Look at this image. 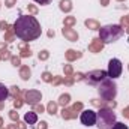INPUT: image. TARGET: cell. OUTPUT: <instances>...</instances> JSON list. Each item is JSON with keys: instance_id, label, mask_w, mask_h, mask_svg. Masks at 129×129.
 <instances>
[{"instance_id": "cell-1", "label": "cell", "mask_w": 129, "mask_h": 129, "mask_svg": "<svg viewBox=\"0 0 129 129\" xmlns=\"http://www.w3.org/2000/svg\"><path fill=\"white\" fill-rule=\"evenodd\" d=\"M41 24L32 15H21L14 24V33L23 41H33L41 36Z\"/></svg>"}, {"instance_id": "cell-2", "label": "cell", "mask_w": 129, "mask_h": 129, "mask_svg": "<svg viewBox=\"0 0 129 129\" xmlns=\"http://www.w3.org/2000/svg\"><path fill=\"white\" fill-rule=\"evenodd\" d=\"M101 30V35H99V39L102 42H116L122 35H123V29L117 24H113V26H105Z\"/></svg>"}, {"instance_id": "cell-3", "label": "cell", "mask_w": 129, "mask_h": 129, "mask_svg": "<svg viewBox=\"0 0 129 129\" xmlns=\"http://www.w3.org/2000/svg\"><path fill=\"white\" fill-rule=\"evenodd\" d=\"M116 93H117V87H116V84L113 83L111 78L104 80L102 84L99 86V95L105 101H113L116 98Z\"/></svg>"}, {"instance_id": "cell-4", "label": "cell", "mask_w": 129, "mask_h": 129, "mask_svg": "<svg viewBox=\"0 0 129 129\" xmlns=\"http://www.w3.org/2000/svg\"><path fill=\"white\" fill-rule=\"evenodd\" d=\"M114 120H116V114H114L111 110H107V108L99 110V113H98V120H96L99 129H108L110 126H113Z\"/></svg>"}, {"instance_id": "cell-5", "label": "cell", "mask_w": 129, "mask_h": 129, "mask_svg": "<svg viewBox=\"0 0 129 129\" xmlns=\"http://www.w3.org/2000/svg\"><path fill=\"white\" fill-rule=\"evenodd\" d=\"M122 71H123V66H122V62L119 59H111L110 60V63H108V72L107 74H108V77L111 80L119 78L120 74H122Z\"/></svg>"}, {"instance_id": "cell-6", "label": "cell", "mask_w": 129, "mask_h": 129, "mask_svg": "<svg viewBox=\"0 0 129 129\" xmlns=\"http://www.w3.org/2000/svg\"><path fill=\"white\" fill-rule=\"evenodd\" d=\"M107 72L105 71H92L89 74H86V81L89 84H99L104 80H107Z\"/></svg>"}, {"instance_id": "cell-7", "label": "cell", "mask_w": 129, "mask_h": 129, "mask_svg": "<svg viewBox=\"0 0 129 129\" xmlns=\"http://www.w3.org/2000/svg\"><path fill=\"white\" fill-rule=\"evenodd\" d=\"M80 120H81V123H83L84 126H93V125H96L98 114L93 110H84V111L81 113Z\"/></svg>"}, {"instance_id": "cell-8", "label": "cell", "mask_w": 129, "mask_h": 129, "mask_svg": "<svg viewBox=\"0 0 129 129\" xmlns=\"http://www.w3.org/2000/svg\"><path fill=\"white\" fill-rule=\"evenodd\" d=\"M26 99H27L26 102H29V104L35 105L36 102L41 101V93H39V92H35V90H30V92L26 93Z\"/></svg>"}, {"instance_id": "cell-9", "label": "cell", "mask_w": 129, "mask_h": 129, "mask_svg": "<svg viewBox=\"0 0 129 129\" xmlns=\"http://www.w3.org/2000/svg\"><path fill=\"white\" fill-rule=\"evenodd\" d=\"M24 120H26V123H29V125H35V123L38 122V116H36L35 111H29V113H26Z\"/></svg>"}, {"instance_id": "cell-10", "label": "cell", "mask_w": 129, "mask_h": 129, "mask_svg": "<svg viewBox=\"0 0 129 129\" xmlns=\"http://www.w3.org/2000/svg\"><path fill=\"white\" fill-rule=\"evenodd\" d=\"M102 47H104V42H102L101 39H95V41L90 44L89 50L93 51V53H96V51H101V50H102Z\"/></svg>"}, {"instance_id": "cell-11", "label": "cell", "mask_w": 129, "mask_h": 129, "mask_svg": "<svg viewBox=\"0 0 129 129\" xmlns=\"http://www.w3.org/2000/svg\"><path fill=\"white\" fill-rule=\"evenodd\" d=\"M63 35L69 39V41H77V39H78V35H77V33L72 32L71 29H66V27L63 29Z\"/></svg>"}, {"instance_id": "cell-12", "label": "cell", "mask_w": 129, "mask_h": 129, "mask_svg": "<svg viewBox=\"0 0 129 129\" xmlns=\"http://www.w3.org/2000/svg\"><path fill=\"white\" fill-rule=\"evenodd\" d=\"M8 96H9V90H8V87H6L5 84L0 83V102H3Z\"/></svg>"}, {"instance_id": "cell-13", "label": "cell", "mask_w": 129, "mask_h": 129, "mask_svg": "<svg viewBox=\"0 0 129 129\" xmlns=\"http://www.w3.org/2000/svg\"><path fill=\"white\" fill-rule=\"evenodd\" d=\"M81 54L78 53V51H74V50H69L68 53H66V59L68 60H75V59H78Z\"/></svg>"}, {"instance_id": "cell-14", "label": "cell", "mask_w": 129, "mask_h": 129, "mask_svg": "<svg viewBox=\"0 0 129 129\" xmlns=\"http://www.w3.org/2000/svg\"><path fill=\"white\" fill-rule=\"evenodd\" d=\"M86 26H87L89 29H95V30L101 29V27H99V24H98L96 21H93V20H87V21H86Z\"/></svg>"}, {"instance_id": "cell-15", "label": "cell", "mask_w": 129, "mask_h": 129, "mask_svg": "<svg viewBox=\"0 0 129 129\" xmlns=\"http://www.w3.org/2000/svg\"><path fill=\"white\" fill-rule=\"evenodd\" d=\"M29 77H30V69H29L27 66L21 68V78H23V80H27Z\"/></svg>"}, {"instance_id": "cell-16", "label": "cell", "mask_w": 129, "mask_h": 129, "mask_svg": "<svg viewBox=\"0 0 129 129\" xmlns=\"http://www.w3.org/2000/svg\"><path fill=\"white\" fill-rule=\"evenodd\" d=\"M60 8H62L63 11H66V12L71 11V8H72V6H71V2H69V0H62V2H60Z\"/></svg>"}, {"instance_id": "cell-17", "label": "cell", "mask_w": 129, "mask_h": 129, "mask_svg": "<svg viewBox=\"0 0 129 129\" xmlns=\"http://www.w3.org/2000/svg\"><path fill=\"white\" fill-rule=\"evenodd\" d=\"M68 102H69V95H62L59 99V104L64 107V105H68Z\"/></svg>"}, {"instance_id": "cell-18", "label": "cell", "mask_w": 129, "mask_h": 129, "mask_svg": "<svg viewBox=\"0 0 129 129\" xmlns=\"http://www.w3.org/2000/svg\"><path fill=\"white\" fill-rule=\"evenodd\" d=\"M21 51H23V53H21V56H23V57H27V56H30V50L26 47V44H24V45H21Z\"/></svg>"}, {"instance_id": "cell-19", "label": "cell", "mask_w": 129, "mask_h": 129, "mask_svg": "<svg viewBox=\"0 0 129 129\" xmlns=\"http://www.w3.org/2000/svg\"><path fill=\"white\" fill-rule=\"evenodd\" d=\"M56 108H57V105H56V104H53V102H51V104H48V107H47V110H48V113H50V114H54V113H56Z\"/></svg>"}, {"instance_id": "cell-20", "label": "cell", "mask_w": 129, "mask_h": 129, "mask_svg": "<svg viewBox=\"0 0 129 129\" xmlns=\"http://www.w3.org/2000/svg\"><path fill=\"white\" fill-rule=\"evenodd\" d=\"M75 23V18L74 17H68L66 20H64V26H72Z\"/></svg>"}, {"instance_id": "cell-21", "label": "cell", "mask_w": 129, "mask_h": 129, "mask_svg": "<svg viewBox=\"0 0 129 129\" xmlns=\"http://www.w3.org/2000/svg\"><path fill=\"white\" fill-rule=\"evenodd\" d=\"M111 129H128V126L125 123H114V126Z\"/></svg>"}, {"instance_id": "cell-22", "label": "cell", "mask_w": 129, "mask_h": 129, "mask_svg": "<svg viewBox=\"0 0 129 129\" xmlns=\"http://www.w3.org/2000/svg\"><path fill=\"white\" fill-rule=\"evenodd\" d=\"M47 57H48V53H47V51H42V53L39 54V59H42V60H45Z\"/></svg>"}, {"instance_id": "cell-23", "label": "cell", "mask_w": 129, "mask_h": 129, "mask_svg": "<svg viewBox=\"0 0 129 129\" xmlns=\"http://www.w3.org/2000/svg\"><path fill=\"white\" fill-rule=\"evenodd\" d=\"M9 116H11V119H12V120H18V114H17L15 111H11V114H9Z\"/></svg>"}, {"instance_id": "cell-24", "label": "cell", "mask_w": 129, "mask_h": 129, "mask_svg": "<svg viewBox=\"0 0 129 129\" xmlns=\"http://www.w3.org/2000/svg\"><path fill=\"white\" fill-rule=\"evenodd\" d=\"M36 3H39V5H48L51 0H35Z\"/></svg>"}, {"instance_id": "cell-25", "label": "cell", "mask_w": 129, "mask_h": 129, "mask_svg": "<svg viewBox=\"0 0 129 129\" xmlns=\"http://www.w3.org/2000/svg\"><path fill=\"white\" fill-rule=\"evenodd\" d=\"M64 72H66V74H71V72H72V68H71L69 64H66V66H64Z\"/></svg>"}, {"instance_id": "cell-26", "label": "cell", "mask_w": 129, "mask_h": 129, "mask_svg": "<svg viewBox=\"0 0 129 129\" xmlns=\"http://www.w3.org/2000/svg\"><path fill=\"white\" fill-rule=\"evenodd\" d=\"M44 80H45V81H50V80H51V75H50L48 72H45V74H44Z\"/></svg>"}, {"instance_id": "cell-27", "label": "cell", "mask_w": 129, "mask_h": 129, "mask_svg": "<svg viewBox=\"0 0 129 129\" xmlns=\"http://www.w3.org/2000/svg\"><path fill=\"white\" fill-rule=\"evenodd\" d=\"M12 63L15 64V66H18V64H20V59H17V57H12Z\"/></svg>"}, {"instance_id": "cell-28", "label": "cell", "mask_w": 129, "mask_h": 129, "mask_svg": "<svg viewBox=\"0 0 129 129\" xmlns=\"http://www.w3.org/2000/svg\"><path fill=\"white\" fill-rule=\"evenodd\" d=\"M38 129H47V123L45 122H41V125L38 126Z\"/></svg>"}, {"instance_id": "cell-29", "label": "cell", "mask_w": 129, "mask_h": 129, "mask_svg": "<svg viewBox=\"0 0 129 129\" xmlns=\"http://www.w3.org/2000/svg\"><path fill=\"white\" fill-rule=\"evenodd\" d=\"M122 23H123L125 26H126V24H129V15H128V17H123V20H122Z\"/></svg>"}, {"instance_id": "cell-30", "label": "cell", "mask_w": 129, "mask_h": 129, "mask_svg": "<svg viewBox=\"0 0 129 129\" xmlns=\"http://www.w3.org/2000/svg\"><path fill=\"white\" fill-rule=\"evenodd\" d=\"M6 41H12V33L11 32L6 33Z\"/></svg>"}, {"instance_id": "cell-31", "label": "cell", "mask_w": 129, "mask_h": 129, "mask_svg": "<svg viewBox=\"0 0 129 129\" xmlns=\"http://www.w3.org/2000/svg\"><path fill=\"white\" fill-rule=\"evenodd\" d=\"M123 116L129 119V107H128V108H125V111H123Z\"/></svg>"}, {"instance_id": "cell-32", "label": "cell", "mask_w": 129, "mask_h": 129, "mask_svg": "<svg viewBox=\"0 0 129 129\" xmlns=\"http://www.w3.org/2000/svg\"><path fill=\"white\" fill-rule=\"evenodd\" d=\"M29 9H30V11H32L33 14H35V12H36V8H33V6H29Z\"/></svg>"}, {"instance_id": "cell-33", "label": "cell", "mask_w": 129, "mask_h": 129, "mask_svg": "<svg viewBox=\"0 0 129 129\" xmlns=\"http://www.w3.org/2000/svg\"><path fill=\"white\" fill-rule=\"evenodd\" d=\"M14 5V0H8V6H12Z\"/></svg>"}, {"instance_id": "cell-34", "label": "cell", "mask_w": 129, "mask_h": 129, "mask_svg": "<svg viewBox=\"0 0 129 129\" xmlns=\"http://www.w3.org/2000/svg\"><path fill=\"white\" fill-rule=\"evenodd\" d=\"M102 3H104V6H105V5L108 3V0H102Z\"/></svg>"}, {"instance_id": "cell-35", "label": "cell", "mask_w": 129, "mask_h": 129, "mask_svg": "<svg viewBox=\"0 0 129 129\" xmlns=\"http://www.w3.org/2000/svg\"><path fill=\"white\" fill-rule=\"evenodd\" d=\"M9 129H15V125H11V126H9Z\"/></svg>"}, {"instance_id": "cell-36", "label": "cell", "mask_w": 129, "mask_h": 129, "mask_svg": "<svg viewBox=\"0 0 129 129\" xmlns=\"http://www.w3.org/2000/svg\"><path fill=\"white\" fill-rule=\"evenodd\" d=\"M0 126H2V119H0Z\"/></svg>"}]
</instances>
